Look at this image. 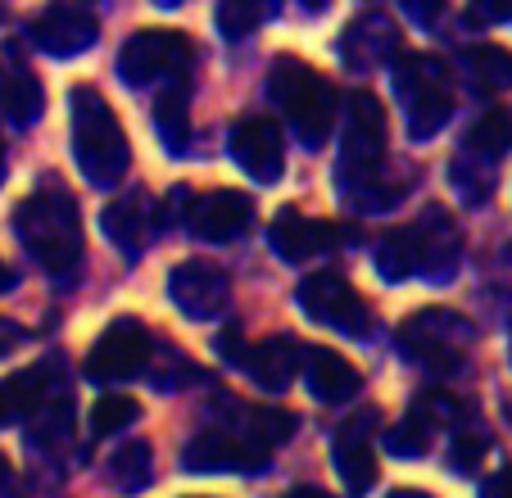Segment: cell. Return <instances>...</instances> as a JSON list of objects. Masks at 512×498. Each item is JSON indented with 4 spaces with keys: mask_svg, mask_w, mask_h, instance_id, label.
Instances as JSON below:
<instances>
[{
    "mask_svg": "<svg viewBox=\"0 0 512 498\" xmlns=\"http://www.w3.org/2000/svg\"><path fill=\"white\" fill-rule=\"evenodd\" d=\"M64 431H68V403L50 399L46 408H41V422L32 426V444H46V449H55V444H64Z\"/></svg>",
    "mask_w": 512,
    "mask_h": 498,
    "instance_id": "cell-32",
    "label": "cell"
},
{
    "mask_svg": "<svg viewBox=\"0 0 512 498\" xmlns=\"http://www.w3.org/2000/svg\"><path fill=\"white\" fill-rule=\"evenodd\" d=\"M259 5H250V0H223L218 5V28H223V37H232V41H241V37H250L254 28H259Z\"/></svg>",
    "mask_w": 512,
    "mask_h": 498,
    "instance_id": "cell-31",
    "label": "cell"
},
{
    "mask_svg": "<svg viewBox=\"0 0 512 498\" xmlns=\"http://www.w3.org/2000/svg\"><path fill=\"white\" fill-rule=\"evenodd\" d=\"M254 222V200L245 191H209L191 204V231L200 240H236Z\"/></svg>",
    "mask_w": 512,
    "mask_h": 498,
    "instance_id": "cell-15",
    "label": "cell"
},
{
    "mask_svg": "<svg viewBox=\"0 0 512 498\" xmlns=\"http://www.w3.org/2000/svg\"><path fill=\"white\" fill-rule=\"evenodd\" d=\"M467 64H472V73L481 77L485 87H512V50L481 41V46L467 50Z\"/></svg>",
    "mask_w": 512,
    "mask_h": 498,
    "instance_id": "cell-29",
    "label": "cell"
},
{
    "mask_svg": "<svg viewBox=\"0 0 512 498\" xmlns=\"http://www.w3.org/2000/svg\"><path fill=\"white\" fill-rule=\"evenodd\" d=\"M150 213H145V200L141 195H123V200H114L105 209V236L114 240L118 249H127V254H136V249L145 245V227H150Z\"/></svg>",
    "mask_w": 512,
    "mask_h": 498,
    "instance_id": "cell-21",
    "label": "cell"
},
{
    "mask_svg": "<svg viewBox=\"0 0 512 498\" xmlns=\"http://www.w3.org/2000/svg\"><path fill=\"white\" fill-rule=\"evenodd\" d=\"M168 299H173L186 317L213 322V317L227 308V299H232V281H227V272L218 268V263L186 259L168 272Z\"/></svg>",
    "mask_w": 512,
    "mask_h": 498,
    "instance_id": "cell-10",
    "label": "cell"
},
{
    "mask_svg": "<svg viewBox=\"0 0 512 498\" xmlns=\"http://www.w3.org/2000/svg\"><path fill=\"white\" fill-rule=\"evenodd\" d=\"M340 240H345V227H340V222L304 218V213H295V209H281L277 222H272V245H277V254L290 263L327 254V249H336Z\"/></svg>",
    "mask_w": 512,
    "mask_h": 498,
    "instance_id": "cell-16",
    "label": "cell"
},
{
    "mask_svg": "<svg viewBox=\"0 0 512 498\" xmlns=\"http://www.w3.org/2000/svg\"><path fill=\"white\" fill-rule=\"evenodd\" d=\"M377 272L386 281H404L417 272V254H413V231L408 227H395L381 236L377 245Z\"/></svg>",
    "mask_w": 512,
    "mask_h": 498,
    "instance_id": "cell-26",
    "label": "cell"
},
{
    "mask_svg": "<svg viewBox=\"0 0 512 498\" xmlns=\"http://www.w3.org/2000/svg\"><path fill=\"white\" fill-rule=\"evenodd\" d=\"M191 59H195V46L186 32L145 28L123 46L118 73H123L127 87H150V82H164V77H182Z\"/></svg>",
    "mask_w": 512,
    "mask_h": 498,
    "instance_id": "cell-5",
    "label": "cell"
},
{
    "mask_svg": "<svg viewBox=\"0 0 512 498\" xmlns=\"http://www.w3.org/2000/svg\"><path fill=\"white\" fill-rule=\"evenodd\" d=\"M136 417H141V403L132 394H105L91 403V431L96 435H123Z\"/></svg>",
    "mask_w": 512,
    "mask_h": 498,
    "instance_id": "cell-28",
    "label": "cell"
},
{
    "mask_svg": "<svg viewBox=\"0 0 512 498\" xmlns=\"http://www.w3.org/2000/svg\"><path fill=\"white\" fill-rule=\"evenodd\" d=\"M150 476H155V453H150L145 440H132V444H123V449H114V458H109V485H114L118 494L145 489Z\"/></svg>",
    "mask_w": 512,
    "mask_h": 498,
    "instance_id": "cell-22",
    "label": "cell"
},
{
    "mask_svg": "<svg viewBox=\"0 0 512 498\" xmlns=\"http://www.w3.org/2000/svg\"><path fill=\"white\" fill-rule=\"evenodd\" d=\"M96 32H100L96 14L82 10V5H46L32 19V41L41 50H50V55H82V50H91Z\"/></svg>",
    "mask_w": 512,
    "mask_h": 498,
    "instance_id": "cell-14",
    "label": "cell"
},
{
    "mask_svg": "<svg viewBox=\"0 0 512 498\" xmlns=\"http://www.w3.org/2000/svg\"><path fill=\"white\" fill-rule=\"evenodd\" d=\"M232 154L245 173L259 177V182H277L281 168H286V145H281V132L268 114H250L236 123Z\"/></svg>",
    "mask_w": 512,
    "mask_h": 498,
    "instance_id": "cell-13",
    "label": "cell"
},
{
    "mask_svg": "<svg viewBox=\"0 0 512 498\" xmlns=\"http://www.w3.org/2000/svg\"><path fill=\"white\" fill-rule=\"evenodd\" d=\"M68 105H73V159L87 173V182L91 186L123 182L127 163H132V145H127L123 123L105 105V96L96 87H78L68 96Z\"/></svg>",
    "mask_w": 512,
    "mask_h": 498,
    "instance_id": "cell-2",
    "label": "cell"
},
{
    "mask_svg": "<svg viewBox=\"0 0 512 498\" xmlns=\"http://www.w3.org/2000/svg\"><path fill=\"white\" fill-rule=\"evenodd\" d=\"M467 322L458 313H449V308H422V313H413L404 322V331H399V349H404L408 358H417L422 367H458V358H463L467 349Z\"/></svg>",
    "mask_w": 512,
    "mask_h": 498,
    "instance_id": "cell-7",
    "label": "cell"
},
{
    "mask_svg": "<svg viewBox=\"0 0 512 498\" xmlns=\"http://www.w3.org/2000/svg\"><path fill=\"white\" fill-rule=\"evenodd\" d=\"M182 209H191V191H186V186H177V191L164 200V209H159V227H173L177 218H186Z\"/></svg>",
    "mask_w": 512,
    "mask_h": 498,
    "instance_id": "cell-34",
    "label": "cell"
},
{
    "mask_svg": "<svg viewBox=\"0 0 512 498\" xmlns=\"http://www.w3.org/2000/svg\"><path fill=\"white\" fill-rule=\"evenodd\" d=\"M336 462H340V476H345V485L354 489V494H368L381 476L377 453L368 449V440H340L336 435Z\"/></svg>",
    "mask_w": 512,
    "mask_h": 498,
    "instance_id": "cell-24",
    "label": "cell"
},
{
    "mask_svg": "<svg viewBox=\"0 0 512 498\" xmlns=\"http://www.w3.org/2000/svg\"><path fill=\"white\" fill-rule=\"evenodd\" d=\"M467 145H472V154L499 159V154L512 145V114L508 109H485V114L472 123V132H467Z\"/></svg>",
    "mask_w": 512,
    "mask_h": 498,
    "instance_id": "cell-27",
    "label": "cell"
},
{
    "mask_svg": "<svg viewBox=\"0 0 512 498\" xmlns=\"http://www.w3.org/2000/svg\"><path fill=\"white\" fill-rule=\"evenodd\" d=\"M50 403V367H23L0 381V422L32 417Z\"/></svg>",
    "mask_w": 512,
    "mask_h": 498,
    "instance_id": "cell-19",
    "label": "cell"
},
{
    "mask_svg": "<svg viewBox=\"0 0 512 498\" xmlns=\"http://www.w3.org/2000/svg\"><path fill=\"white\" fill-rule=\"evenodd\" d=\"M245 426H250V440H259L263 449H272V444H286L290 435H295V426H300V417L286 408H277V403H259V408H245L241 412Z\"/></svg>",
    "mask_w": 512,
    "mask_h": 498,
    "instance_id": "cell-25",
    "label": "cell"
},
{
    "mask_svg": "<svg viewBox=\"0 0 512 498\" xmlns=\"http://www.w3.org/2000/svg\"><path fill=\"white\" fill-rule=\"evenodd\" d=\"M300 354H304L300 345H290L286 336H272V340H259V345H245L236 367L250 372V381L259 385V390H286V385L295 381V372H300V363H295Z\"/></svg>",
    "mask_w": 512,
    "mask_h": 498,
    "instance_id": "cell-17",
    "label": "cell"
},
{
    "mask_svg": "<svg viewBox=\"0 0 512 498\" xmlns=\"http://www.w3.org/2000/svg\"><path fill=\"white\" fill-rule=\"evenodd\" d=\"M14 231L32 249V259L50 277H73L82 263V218L78 200L64 186H41L14 209Z\"/></svg>",
    "mask_w": 512,
    "mask_h": 498,
    "instance_id": "cell-1",
    "label": "cell"
},
{
    "mask_svg": "<svg viewBox=\"0 0 512 498\" xmlns=\"http://www.w3.org/2000/svg\"><path fill=\"white\" fill-rule=\"evenodd\" d=\"M150 331H145L136 317H114V322L100 331V340L87 354V376L91 381H127V376H141L150 363Z\"/></svg>",
    "mask_w": 512,
    "mask_h": 498,
    "instance_id": "cell-8",
    "label": "cell"
},
{
    "mask_svg": "<svg viewBox=\"0 0 512 498\" xmlns=\"http://www.w3.org/2000/svg\"><path fill=\"white\" fill-rule=\"evenodd\" d=\"M413 231V254H417V272L445 281L454 277L458 268V249H463V236H458L454 218L445 209H426L417 222H408Z\"/></svg>",
    "mask_w": 512,
    "mask_h": 498,
    "instance_id": "cell-12",
    "label": "cell"
},
{
    "mask_svg": "<svg viewBox=\"0 0 512 498\" xmlns=\"http://www.w3.org/2000/svg\"><path fill=\"white\" fill-rule=\"evenodd\" d=\"M19 340H23V336H19V331H14L10 322H0V354H10V349L19 345Z\"/></svg>",
    "mask_w": 512,
    "mask_h": 498,
    "instance_id": "cell-36",
    "label": "cell"
},
{
    "mask_svg": "<svg viewBox=\"0 0 512 498\" xmlns=\"http://www.w3.org/2000/svg\"><path fill=\"white\" fill-rule=\"evenodd\" d=\"M449 458H454L458 471H476V462L485 458V435L481 431H463L454 440V453H449Z\"/></svg>",
    "mask_w": 512,
    "mask_h": 498,
    "instance_id": "cell-33",
    "label": "cell"
},
{
    "mask_svg": "<svg viewBox=\"0 0 512 498\" xmlns=\"http://www.w3.org/2000/svg\"><path fill=\"white\" fill-rule=\"evenodd\" d=\"M0 163H5V145H0Z\"/></svg>",
    "mask_w": 512,
    "mask_h": 498,
    "instance_id": "cell-41",
    "label": "cell"
},
{
    "mask_svg": "<svg viewBox=\"0 0 512 498\" xmlns=\"http://www.w3.org/2000/svg\"><path fill=\"white\" fill-rule=\"evenodd\" d=\"M390 498H431V494H426V489H395Z\"/></svg>",
    "mask_w": 512,
    "mask_h": 498,
    "instance_id": "cell-39",
    "label": "cell"
},
{
    "mask_svg": "<svg viewBox=\"0 0 512 498\" xmlns=\"http://www.w3.org/2000/svg\"><path fill=\"white\" fill-rule=\"evenodd\" d=\"M272 100L286 109V118L295 123V132L304 136V145H322L336 123V87L318 68H309L304 59H272Z\"/></svg>",
    "mask_w": 512,
    "mask_h": 498,
    "instance_id": "cell-3",
    "label": "cell"
},
{
    "mask_svg": "<svg viewBox=\"0 0 512 498\" xmlns=\"http://www.w3.org/2000/svg\"><path fill=\"white\" fill-rule=\"evenodd\" d=\"M386 449L399 453V458H422V453L431 449V426H426L417 412H408L404 422L386 435Z\"/></svg>",
    "mask_w": 512,
    "mask_h": 498,
    "instance_id": "cell-30",
    "label": "cell"
},
{
    "mask_svg": "<svg viewBox=\"0 0 512 498\" xmlns=\"http://www.w3.org/2000/svg\"><path fill=\"white\" fill-rule=\"evenodd\" d=\"M286 498H331L327 489H313V485H304V489H290Z\"/></svg>",
    "mask_w": 512,
    "mask_h": 498,
    "instance_id": "cell-37",
    "label": "cell"
},
{
    "mask_svg": "<svg viewBox=\"0 0 512 498\" xmlns=\"http://www.w3.org/2000/svg\"><path fill=\"white\" fill-rule=\"evenodd\" d=\"M41 105H46V91H41V82L32 73L5 77V87H0V114L10 118V123L28 127L32 118L41 114Z\"/></svg>",
    "mask_w": 512,
    "mask_h": 498,
    "instance_id": "cell-23",
    "label": "cell"
},
{
    "mask_svg": "<svg viewBox=\"0 0 512 498\" xmlns=\"http://www.w3.org/2000/svg\"><path fill=\"white\" fill-rule=\"evenodd\" d=\"M295 299H300V308L313 317V322L336 326L345 336H368L372 331L368 299L358 295L340 272H313V277H304L300 290H295Z\"/></svg>",
    "mask_w": 512,
    "mask_h": 498,
    "instance_id": "cell-6",
    "label": "cell"
},
{
    "mask_svg": "<svg viewBox=\"0 0 512 498\" xmlns=\"http://www.w3.org/2000/svg\"><path fill=\"white\" fill-rule=\"evenodd\" d=\"M182 462L191 471H254L268 462V449L245 431H200L182 449Z\"/></svg>",
    "mask_w": 512,
    "mask_h": 498,
    "instance_id": "cell-11",
    "label": "cell"
},
{
    "mask_svg": "<svg viewBox=\"0 0 512 498\" xmlns=\"http://www.w3.org/2000/svg\"><path fill=\"white\" fill-rule=\"evenodd\" d=\"M399 96L408 100V127L413 136H435L454 114V87L435 55H399L395 59Z\"/></svg>",
    "mask_w": 512,
    "mask_h": 498,
    "instance_id": "cell-4",
    "label": "cell"
},
{
    "mask_svg": "<svg viewBox=\"0 0 512 498\" xmlns=\"http://www.w3.org/2000/svg\"><path fill=\"white\" fill-rule=\"evenodd\" d=\"M485 498H512V467L508 471H499V476L485 485Z\"/></svg>",
    "mask_w": 512,
    "mask_h": 498,
    "instance_id": "cell-35",
    "label": "cell"
},
{
    "mask_svg": "<svg viewBox=\"0 0 512 498\" xmlns=\"http://www.w3.org/2000/svg\"><path fill=\"white\" fill-rule=\"evenodd\" d=\"M5 286H14V272H10V263L0 259V290H5Z\"/></svg>",
    "mask_w": 512,
    "mask_h": 498,
    "instance_id": "cell-38",
    "label": "cell"
},
{
    "mask_svg": "<svg viewBox=\"0 0 512 498\" xmlns=\"http://www.w3.org/2000/svg\"><path fill=\"white\" fill-rule=\"evenodd\" d=\"M304 358H309V363H304V376H309L318 399L340 403V399H354V394L363 390V372H358L349 358H340L336 349L313 345V349H304Z\"/></svg>",
    "mask_w": 512,
    "mask_h": 498,
    "instance_id": "cell-18",
    "label": "cell"
},
{
    "mask_svg": "<svg viewBox=\"0 0 512 498\" xmlns=\"http://www.w3.org/2000/svg\"><path fill=\"white\" fill-rule=\"evenodd\" d=\"M191 91H186V82H173V87L159 91L155 100V127L159 136H164L168 150H186V141H191Z\"/></svg>",
    "mask_w": 512,
    "mask_h": 498,
    "instance_id": "cell-20",
    "label": "cell"
},
{
    "mask_svg": "<svg viewBox=\"0 0 512 498\" xmlns=\"http://www.w3.org/2000/svg\"><path fill=\"white\" fill-rule=\"evenodd\" d=\"M386 159V109L372 91L358 87L349 96V127H345V177L377 182V168Z\"/></svg>",
    "mask_w": 512,
    "mask_h": 498,
    "instance_id": "cell-9",
    "label": "cell"
},
{
    "mask_svg": "<svg viewBox=\"0 0 512 498\" xmlns=\"http://www.w3.org/2000/svg\"><path fill=\"white\" fill-rule=\"evenodd\" d=\"M5 476H10V467H5V458H0V485H5Z\"/></svg>",
    "mask_w": 512,
    "mask_h": 498,
    "instance_id": "cell-40",
    "label": "cell"
}]
</instances>
